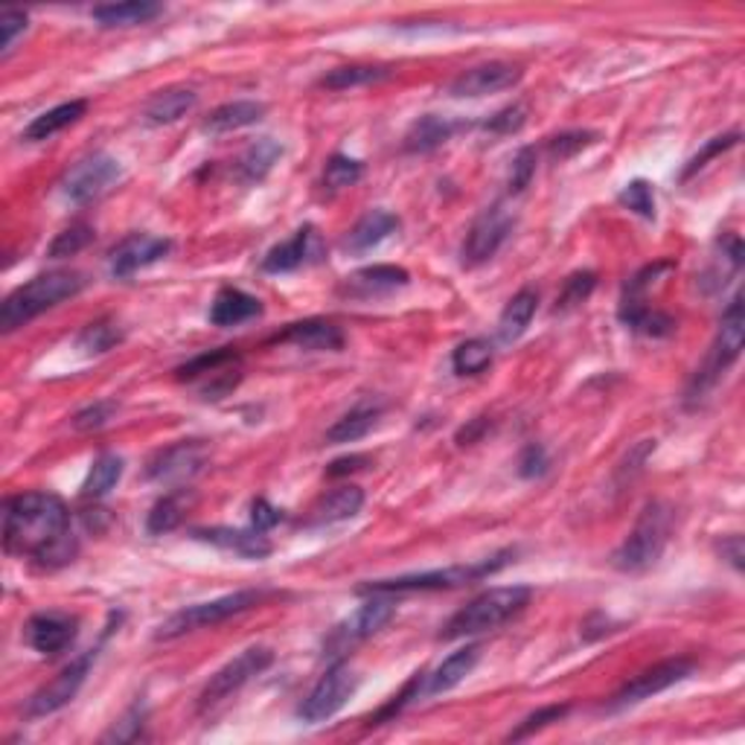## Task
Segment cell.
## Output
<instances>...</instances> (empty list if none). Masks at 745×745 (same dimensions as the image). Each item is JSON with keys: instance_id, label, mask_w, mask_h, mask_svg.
Here are the masks:
<instances>
[{"instance_id": "cell-43", "label": "cell", "mask_w": 745, "mask_h": 745, "mask_svg": "<svg viewBox=\"0 0 745 745\" xmlns=\"http://www.w3.org/2000/svg\"><path fill=\"white\" fill-rule=\"evenodd\" d=\"M597 286V274L594 272H577L565 280L559 298H556L554 312H571L577 310L580 303H585L591 298V291Z\"/></svg>"}, {"instance_id": "cell-4", "label": "cell", "mask_w": 745, "mask_h": 745, "mask_svg": "<svg viewBox=\"0 0 745 745\" xmlns=\"http://www.w3.org/2000/svg\"><path fill=\"white\" fill-rule=\"evenodd\" d=\"M673 530V507L667 501H649L623 545L611 554V565L623 573H641L661 559Z\"/></svg>"}, {"instance_id": "cell-23", "label": "cell", "mask_w": 745, "mask_h": 745, "mask_svg": "<svg viewBox=\"0 0 745 745\" xmlns=\"http://www.w3.org/2000/svg\"><path fill=\"white\" fill-rule=\"evenodd\" d=\"M277 341L301 346V350H312V353H336V350L344 346V332L332 320L310 318L301 320V324H291L286 332L277 336Z\"/></svg>"}, {"instance_id": "cell-32", "label": "cell", "mask_w": 745, "mask_h": 745, "mask_svg": "<svg viewBox=\"0 0 745 745\" xmlns=\"http://www.w3.org/2000/svg\"><path fill=\"white\" fill-rule=\"evenodd\" d=\"M282 157V146L274 137H260L248 146L242 157H239L237 173L245 184H260L265 175L272 173L274 164Z\"/></svg>"}, {"instance_id": "cell-51", "label": "cell", "mask_w": 745, "mask_h": 745, "mask_svg": "<svg viewBox=\"0 0 745 745\" xmlns=\"http://www.w3.org/2000/svg\"><path fill=\"white\" fill-rule=\"evenodd\" d=\"M24 29H27V12H18V10L3 12V15H0V50H3V53H10L12 45H15V38H18Z\"/></svg>"}, {"instance_id": "cell-16", "label": "cell", "mask_w": 745, "mask_h": 745, "mask_svg": "<svg viewBox=\"0 0 745 745\" xmlns=\"http://www.w3.org/2000/svg\"><path fill=\"white\" fill-rule=\"evenodd\" d=\"M93 658H97V649L79 655V658H73L62 673L55 675L53 682H47L45 687H38V691L33 693V699L27 702V717H50L55 710H62L67 702H73V696L79 693V687H83L85 679H88V670H91Z\"/></svg>"}, {"instance_id": "cell-37", "label": "cell", "mask_w": 745, "mask_h": 745, "mask_svg": "<svg viewBox=\"0 0 745 745\" xmlns=\"http://www.w3.org/2000/svg\"><path fill=\"white\" fill-rule=\"evenodd\" d=\"M119 478H123V457L105 452V455H100L93 460L91 472H88V478H85L83 483V495L93 501L105 498V495L117 487Z\"/></svg>"}, {"instance_id": "cell-55", "label": "cell", "mask_w": 745, "mask_h": 745, "mask_svg": "<svg viewBox=\"0 0 745 745\" xmlns=\"http://www.w3.org/2000/svg\"><path fill=\"white\" fill-rule=\"evenodd\" d=\"M655 452V440H641V443L635 445V449H629V455H627V460L620 464V469H618V475L620 478H632L635 472H641L644 469V464H646V457L653 455Z\"/></svg>"}, {"instance_id": "cell-3", "label": "cell", "mask_w": 745, "mask_h": 745, "mask_svg": "<svg viewBox=\"0 0 745 745\" xmlns=\"http://www.w3.org/2000/svg\"><path fill=\"white\" fill-rule=\"evenodd\" d=\"M530 597H533V591L528 585H501V589L483 591L472 603H466L457 615H452L440 637L443 641H457V637L492 632V629L504 627L507 620L528 609Z\"/></svg>"}, {"instance_id": "cell-31", "label": "cell", "mask_w": 745, "mask_h": 745, "mask_svg": "<svg viewBox=\"0 0 745 745\" xmlns=\"http://www.w3.org/2000/svg\"><path fill=\"white\" fill-rule=\"evenodd\" d=\"M195 100L199 97L190 88H166L149 100L143 114L152 126H169V123H178L184 114H190L195 109Z\"/></svg>"}, {"instance_id": "cell-2", "label": "cell", "mask_w": 745, "mask_h": 745, "mask_svg": "<svg viewBox=\"0 0 745 745\" xmlns=\"http://www.w3.org/2000/svg\"><path fill=\"white\" fill-rule=\"evenodd\" d=\"M85 289V274L79 272H50L38 274L36 280L24 282L3 301L0 310V329L15 332L27 327L29 320L38 318L41 312L53 310L67 298H76Z\"/></svg>"}, {"instance_id": "cell-30", "label": "cell", "mask_w": 745, "mask_h": 745, "mask_svg": "<svg viewBox=\"0 0 745 745\" xmlns=\"http://www.w3.org/2000/svg\"><path fill=\"white\" fill-rule=\"evenodd\" d=\"M85 111H88V102L85 100L62 102V105H55V109L38 114V117L27 126L24 137L33 140V143H38V140H50V137H55L67 126H73V123H79V119L85 117Z\"/></svg>"}, {"instance_id": "cell-21", "label": "cell", "mask_w": 745, "mask_h": 745, "mask_svg": "<svg viewBox=\"0 0 745 745\" xmlns=\"http://www.w3.org/2000/svg\"><path fill=\"white\" fill-rule=\"evenodd\" d=\"M411 282V274L400 265H370V268H362V272L350 274L341 286L344 294L350 298H358V301H367V298H379V294H388V291L405 289Z\"/></svg>"}, {"instance_id": "cell-28", "label": "cell", "mask_w": 745, "mask_h": 745, "mask_svg": "<svg viewBox=\"0 0 745 745\" xmlns=\"http://www.w3.org/2000/svg\"><path fill=\"white\" fill-rule=\"evenodd\" d=\"M265 117V105L254 100H237L218 105L207 119H204V131L207 135H228V131H239L260 123Z\"/></svg>"}, {"instance_id": "cell-52", "label": "cell", "mask_w": 745, "mask_h": 745, "mask_svg": "<svg viewBox=\"0 0 745 745\" xmlns=\"http://www.w3.org/2000/svg\"><path fill=\"white\" fill-rule=\"evenodd\" d=\"M736 140H740V131H731V135H725V137H714L705 149H702L699 155L693 157L691 161V166L684 169V178H691L693 173H699L702 166H708V161L710 157H717L719 152H725V149H731V146H736Z\"/></svg>"}, {"instance_id": "cell-58", "label": "cell", "mask_w": 745, "mask_h": 745, "mask_svg": "<svg viewBox=\"0 0 745 745\" xmlns=\"http://www.w3.org/2000/svg\"><path fill=\"white\" fill-rule=\"evenodd\" d=\"M719 551H722V559H728V563L734 565L736 571H743V536L722 539Z\"/></svg>"}, {"instance_id": "cell-47", "label": "cell", "mask_w": 745, "mask_h": 745, "mask_svg": "<svg viewBox=\"0 0 745 745\" xmlns=\"http://www.w3.org/2000/svg\"><path fill=\"white\" fill-rule=\"evenodd\" d=\"M114 414H117V402L114 400L93 402V405H88V408H83L73 417V428H79V431H100L102 426H109V419Z\"/></svg>"}, {"instance_id": "cell-53", "label": "cell", "mask_w": 745, "mask_h": 745, "mask_svg": "<svg viewBox=\"0 0 745 745\" xmlns=\"http://www.w3.org/2000/svg\"><path fill=\"white\" fill-rule=\"evenodd\" d=\"M140 728H143V714L140 710H131L126 717L119 719L117 725L111 728L109 734L102 736V743H128V740H137L140 736Z\"/></svg>"}, {"instance_id": "cell-9", "label": "cell", "mask_w": 745, "mask_h": 745, "mask_svg": "<svg viewBox=\"0 0 745 745\" xmlns=\"http://www.w3.org/2000/svg\"><path fill=\"white\" fill-rule=\"evenodd\" d=\"M274 664V653L268 646H248L237 658H230L222 670L210 675V682L204 684V691L199 696V708L207 710L218 702H225L228 696H233L237 691H242L251 679H256L260 673H265Z\"/></svg>"}, {"instance_id": "cell-33", "label": "cell", "mask_w": 745, "mask_h": 745, "mask_svg": "<svg viewBox=\"0 0 745 745\" xmlns=\"http://www.w3.org/2000/svg\"><path fill=\"white\" fill-rule=\"evenodd\" d=\"M455 123H449V119L437 117V114H426V117H419L408 128L402 146H405V152H411V155H426V152H434L437 146H443L449 137L455 135Z\"/></svg>"}, {"instance_id": "cell-10", "label": "cell", "mask_w": 745, "mask_h": 745, "mask_svg": "<svg viewBox=\"0 0 745 745\" xmlns=\"http://www.w3.org/2000/svg\"><path fill=\"white\" fill-rule=\"evenodd\" d=\"M396 615V603L391 601V594H367V601L358 606V609L350 615L346 620H341L332 635L327 637V655L338 658L344 655L346 649H353L355 644H362L370 635H376L384 623H391V618Z\"/></svg>"}, {"instance_id": "cell-29", "label": "cell", "mask_w": 745, "mask_h": 745, "mask_svg": "<svg viewBox=\"0 0 745 745\" xmlns=\"http://www.w3.org/2000/svg\"><path fill=\"white\" fill-rule=\"evenodd\" d=\"M539 306V291L536 289H521L518 294L509 298L498 318V338L504 344H513L516 338L525 336V329L530 327V320L536 315Z\"/></svg>"}, {"instance_id": "cell-19", "label": "cell", "mask_w": 745, "mask_h": 745, "mask_svg": "<svg viewBox=\"0 0 745 745\" xmlns=\"http://www.w3.org/2000/svg\"><path fill=\"white\" fill-rule=\"evenodd\" d=\"M76 629H79V620L71 615L45 611V615H33L27 620L24 637L38 655H59L76 641Z\"/></svg>"}, {"instance_id": "cell-14", "label": "cell", "mask_w": 745, "mask_h": 745, "mask_svg": "<svg viewBox=\"0 0 745 745\" xmlns=\"http://www.w3.org/2000/svg\"><path fill=\"white\" fill-rule=\"evenodd\" d=\"M693 673V661L691 658H667V661L655 664L644 673H637L635 679H629L623 687H620L615 696H611L609 708H629V705H637V702L653 699L658 693H664L667 687L684 682L687 675Z\"/></svg>"}, {"instance_id": "cell-44", "label": "cell", "mask_w": 745, "mask_h": 745, "mask_svg": "<svg viewBox=\"0 0 745 745\" xmlns=\"http://www.w3.org/2000/svg\"><path fill=\"white\" fill-rule=\"evenodd\" d=\"M601 140V135L597 131H589V128H577V131H563V135H556L551 143H547V155L554 157V161H571L573 155H580L582 149H589L591 143H597Z\"/></svg>"}, {"instance_id": "cell-8", "label": "cell", "mask_w": 745, "mask_h": 745, "mask_svg": "<svg viewBox=\"0 0 745 745\" xmlns=\"http://www.w3.org/2000/svg\"><path fill=\"white\" fill-rule=\"evenodd\" d=\"M175 379L178 382H201L204 400H222L242 379V358L233 346H222V350L204 353L178 367Z\"/></svg>"}, {"instance_id": "cell-45", "label": "cell", "mask_w": 745, "mask_h": 745, "mask_svg": "<svg viewBox=\"0 0 745 745\" xmlns=\"http://www.w3.org/2000/svg\"><path fill=\"white\" fill-rule=\"evenodd\" d=\"M618 201L627 210L637 213V216L655 218V190H653V184L644 181V178H635V181H629L627 187L620 190Z\"/></svg>"}, {"instance_id": "cell-42", "label": "cell", "mask_w": 745, "mask_h": 745, "mask_svg": "<svg viewBox=\"0 0 745 745\" xmlns=\"http://www.w3.org/2000/svg\"><path fill=\"white\" fill-rule=\"evenodd\" d=\"M362 175H364L362 161H355V157H346V155H332L327 161V166H324V187H327L329 192L346 190V187H353Z\"/></svg>"}, {"instance_id": "cell-22", "label": "cell", "mask_w": 745, "mask_h": 745, "mask_svg": "<svg viewBox=\"0 0 745 745\" xmlns=\"http://www.w3.org/2000/svg\"><path fill=\"white\" fill-rule=\"evenodd\" d=\"M192 536L216 545L222 551L242 556V559H265L272 554V542L265 539L263 530H233V528H199L192 530Z\"/></svg>"}, {"instance_id": "cell-18", "label": "cell", "mask_w": 745, "mask_h": 745, "mask_svg": "<svg viewBox=\"0 0 745 745\" xmlns=\"http://www.w3.org/2000/svg\"><path fill=\"white\" fill-rule=\"evenodd\" d=\"M173 251V242L164 237H149V233H131L111 251V274L126 280L140 268L155 265Z\"/></svg>"}, {"instance_id": "cell-20", "label": "cell", "mask_w": 745, "mask_h": 745, "mask_svg": "<svg viewBox=\"0 0 745 745\" xmlns=\"http://www.w3.org/2000/svg\"><path fill=\"white\" fill-rule=\"evenodd\" d=\"M320 254H324V245H320L318 230L312 228V225H306V228L298 230L289 242L274 245L272 251L263 256V272H268V274L294 272V268H301V265L320 260Z\"/></svg>"}, {"instance_id": "cell-26", "label": "cell", "mask_w": 745, "mask_h": 745, "mask_svg": "<svg viewBox=\"0 0 745 745\" xmlns=\"http://www.w3.org/2000/svg\"><path fill=\"white\" fill-rule=\"evenodd\" d=\"M478 661H481V646L478 644H469L464 646V649L452 653L440 667H437L434 673L426 675V693L428 696H440V693L455 691L457 684L464 682L466 675L478 667Z\"/></svg>"}, {"instance_id": "cell-39", "label": "cell", "mask_w": 745, "mask_h": 745, "mask_svg": "<svg viewBox=\"0 0 745 745\" xmlns=\"http://www.w3.org/2000/svg\"><path fill=\"white\" fill-rule=\"evenodd\" d=\"M119 341H123V329H119V324H114L111 318H100L93 320V324H88V327L79 332L76 346H79L85 355H102L109 353V350H114Z\"/></svg>"}, {"instance_id": "cell-48", "label": "cell", "mask_w": 745, "mask_h": 745, "mask_svg": "<svg viewBox=\"0 0 745 745\" xmlns=\"http://www.w3.org/2000/svg\"><path fill=\"white\" fill-rule=\"evenodd\" d=\"M525 119H528V111H525V105H507V109H501L498 114H492L487 123H483V128L487 131H492V135H513V131H518V128L525 126Z\"/></svg>"}, {"instance_id": "cell-15", "label": "cell", "mask_w": 745, "mask_h": 745, "mask_svg": "<svg viewBox=\"0 0 745 745\" xmlns=\"http://www.w3.org/2000/svg\"><path fill=\"white\" fill-rule=\"evenodd\" d=\"M207 464V449L199 440H181V443L161 449L149 464H146V478L166 487H181L192 481Z\"/></svg>"}, {"instance_id": "cell-46", "label": "cell", "mask_w": 745, "mask_h": 745, "mask_svg": "<svg viewBox=\"0 0 745 745\" xmlns=\"http://www.w3.org/2000/svg\"><path fill=\"white\" fill-rule=\"evenodd\" d=\"M568 710H571V705L565 702V705H547V708H539L536 714H530L521 725L509 734V740H528V736H533L536 731H542V728L554 725V722H559V719L568 717Z\"/></svg>"}, {"instance_id": "cell-13", "label": "cell", "mask_w": 745, "mask_h": 745, "mask_svg": "<svg viewBox=\"0 0 745 745\" xmlns=\"http://www.w3.org/2000/svg\"><path fill=\"white\" fill-rule=\"evenodd\" d=\"M513 225H516V218L504 204H492V207L483 210L481 216L475 218L469 233H466L464 251H460L466 268L490 263L492 256L498 254V248L507 242Z\"/></svg>"}, {"instance_id": "cell-49", "label": "cell", "mask_w": 745, "mask_h": 745, "mask_svg": "<svg viewBox=\"0 0 745 745\" xmlns=\"http://www.w3.org/2000/svg\"><path fill=\"white\" fill-rule=\"evenodd\" d=\"M536 175V149L525 146L516 157H513V173H509V192H521Z\"/></svg>"}, {"instance_id": "cell-27", "label": "cell", "mask_w": 745, "mask_h": 745, "mask_svg": "<svg viewBox=\"0 0 745 745\" xmlns=\"http://www.w3.org/2000/svg\"><path fill=\"white\" fill-rule=\"evenodd\" d=\"M400 230V218L388 213V210H370L367 216H362L355 222V228L350 230L346 237V248L362 254V251H370V248L382 245L384 239Z\"/></svg>"}, {"instance_id": "cell-56", "label": "cell", "mask_w": 745, "mask_h": 745, "mask_svg": "<svg viewBox=\"0 0 745 745\" xmlns=\"http://www.w3.org/2000/svg\"><path fill=\"white\" fill-rule=\"evenodd\" d=\"M370 464V457L367 455H350V457H338V460H332L327 469L329 478H341V475H353V472H362L364 466Z\"/></svg>"}, {"instance_id": "cell-5", "label": "cell", "mask_w": 745, "mask_h": 745, "mask_svg": "<svg viewBox=\"0 0 745 745\" xmlns=\"http://www.w3.org/2000/svg\"><path fill=\"white\" fill-rule=\"evenodd\" d=\"M507 554L492 556V559H483V563L475 565H452V568H437V571H422V573H402V577H391V580H370L364 582L358 594H411V591H449L460 589V585H469V582H478L483 577H490L498 568L507 565Z\"/></svg>"}, {"instance_id": "cell-25", "label": "cell", "mask_w": 745, "mask_h": 745, "mask_svg": "<svg viewBox=\"0 0 745 745\" xmlns=\"http://www.w3.org/2000/svg\"><path fill=\"white\" fill-rule=\"evenodd\" d=\"M263 315V303L242 289H222L210 303V324L213 327H239L245 320Z\"/></svg>"}, {"instance_id": "cell-17", "label": "cell", "mask_w": 745, "mask_h": 745, "mask_svg": "<svg viewBox=\"0 0 745 745\" xmlns=\"http://www.w3.org/2000/svg\"><path fill=\"white\" fill-rule=\"evenodd\" d=\"M518 83H521V67L509 62H490L460 73L455 83L449 85V93L457 97V100H478V97H487V93L509 91Z\"/></svg>"}, {"instance_id": "cell-40", "label": "cell", "mask_w": 745, "mask_h": 745, "mask_svg": "<svg viewBox=\"0 0 745 745\" xmlns=\"http://www.w3.org/2000/svg\"><path fill=\"white\" fill-rule=\"evenodd\" d=\"M184 521V492H173V495H164L157 501L155 507L149 509V518H146V530L152 536H164L169 530H175Z\"/></svg>"}, {"instance_id": "cell-41", "label": "cell", "mask_w": 745, "mask_h": 745, "mask_svg": "<svg viewBox=\"0 0 745 745\" xmlns=\"http://www.w3.org/2000/svg\"><path fill=\"white\" fill-rule=\"evenodd\" d=\"M91 242H93L91 225H85V222H76V225H71L67 230H62V233H59L53 242H50V248H47V256H50V260L76 256L79 251H85V248L91 245Z\"/></svg>"}, {"instance_id": "cell-50", "label": "cell", "mask_w": 745, "mask_h": 745, "mask_svg": "<svg viewBox=\"0 0 745 745\" xmlns=\"http://www.w3.org/2000/svg\"><path fill=\"white\" fill-rule=\"evenodd\" d=\"M547 466H551V460H547L545 445H525V452L518 457V475H521V478H542V475L547 472Z\"/></svg>"}, {"instance_id": "cell-38", "label": "cell", "mask_w": 745, "mask_h": 745, "mask_svg": "<svg viewBox=\"0 0 745 745\" xmlns=\"http://www.w3.org/2000/svg\"><path fill=\"white\" fill-rule=\"evenodd\" d=\"M492 358H495V350H492L490 341L469 338L464 344H457V350L452 353V367H455L457 376H478L490 367Z\"/></svg>"}, {"instance_id": "cell-36", "label": "cell", "mask_w": 745, "mask_h": 745, "mask_svg": "<svg viewBox=\"0 0 745 745\" xmlns=\"http://www.w3.org/2000/svg\"><path fill=\"white\" fill-rule=\"evenodd\" d=\"M388 76H391V71H388V67H379V64H346V67L329 71L327 76L320 79V88L346 91V88H358V85L382 83Z\"/></svg>"}, {"instance_id": "cell-35", "label": "cell", "mask_w": 745, "mask_h": 745, "mask_svg": "<svg viewBox=\"0 0 745 745\" xmlns=\"http://www.w3.org/2000/svg\"><path fill=\"white\" fill-rule=\"evenodd\" d=\"M379 417H382V405H358L329 428L327 440L329 443H355V440L370 434Z\"/></svg>"}, {"instance_id": "cell-7", "label": "cell", "mask_w": 745, "mask_h": 745, "mask_svg": "<svg viewBox=\"0 0 745 745\" xmlns=\"http://www.w3.org/2000/svg\"><path fill=\"white\" fill-rule=\"evenodd\" d=\"M743 344H745V306H743V294H736L734 301L728 303L725 315H722V324H719L717 341H714V346H710L708 362H705V367L696 370V376H693L687 396H691V400L705 396V393L717 384L719 376H722V372H725L736 358H740Z\"/></svg>"}, {"instance_id": "cell-11", "label": "cell", "mask_w": 745, "mask_h": 745, "mask_svg": "<svg viewBox=\"0 0 745 745\" xmlns=\"http://www.w3.org/2000/svg\"><path fill=\"white\" fill-rule=\"evenodd\" d=\"M358 691V675L346 661H336L329 667L327 673L320 675L318 684L312 687L310 696L301 702L298 708V717L303 722H327L344 708L346 702L353 699V693Z\"/></svg>"}, {"instance_id": "cell-6", "label": "cell", "mask_w": 745, "mask_h": 745, "mask_svg": "<svg viewBox=\"0 0 745 745\" xmlns=\"http://www.w3.org/2000/svg\"><path fill=\"white\" fill-rule=\"evenodd\" d=\"M268 597V591L260 589H245L233 591V594H225V597H216V601L195 603V606H187V609L175 611L173 618H166L161 627H157L155 637L157 641H175V637L187 635V632H195V629L216 627V623H225L233 615H242V611L254 609L260 603Z\"/></svg>"}, {"instance_id": "cell-1", "label": "cell", "mask_w": 745, "mask_h": 745, "mask_svg": "<svg viewBox=\"0 0 745 745\" xmlns=\"http://www.w3.org/2000/svg\"><path fill=\"white\" fill-rule=\"evenodd\" d=\"M3 547L41 568H62L76 556L71 513L53 492H21L3 504Z\"/></svg>"}, {"instance_id": "cell-54", "label": "cell", "mask_w": 745, "mask_h": 745, "mask_svg": "<svg viewBox=\"0 0 745 745\" xmlns=\"http://www.w3.org/2000/svg\"><path fill=\"white\" fill-rule=\"evenodd\" d=\"M282 521V509H277L274 504H268L265 498H256L254 504H251V525H254V530H272L277 528Z\"/></svg>"}, {"instance_id": "cell-12", "label": "cell", "mask_w": 745, "mask_h": 745, "mask_svg": "<svg viewBox=\"0 0 745 745\" xmlns=\"http://www.w3.org/2000/svg\"><path fill=\"white\" fill-rule=\"evenodd\" d=\"M119 161L117 157L97 152V155L83 157L79 164L71 166L64 175L62 190L73 204H88V201L100 199L102 192H109L119 181Z\"/></svg>"}, {"instance_id": "cell-57", "label": "cell", "mask_w": 745, "mask_h": 745, "mask_svg": "<svg viewBox=\"0 0 745 745\" xmlns=\"http://www.w3.org/2000/svg\"><path fill=\"white\" fill-rule=\"evenodd\" d=\"M490 431V419L487 417H478V419H472L469 426H464L460 431H457V443L460 445H472V443H478L483 434Z\"/></svg>"}, {"instance_id": "cell-34", "label": "cell", "mask_w": 745, "mask_h": 745, "mask_svg": "<svg viewBox=\"0 0 745 745\" xmlns=\"http://www.w3.org/2000/svg\"><path fill=\"white\" fill-rule=\"evenodd\" d=\"M157 3H146V0H128V3H109V7H97L91 12L93 21H100L102 27H137V24H149L161 15Z\"/></svg>"}, {"instance_id": "cell-24", "label": "cell", "mask_w": 745, "mask_h": 745, "mask_svg": "<svg viewBox=\"0 0 745 745\" xmlns=\"http://www.w3.org/2000/svg\"><path fill=\"white\" fill-rule=\"evenodd\" d=\"M364 507V492L353 483H344L338 490L327 492L324 498L315 501V507L310 509V528H327V525H338L346 518L358 516Z\"/></svg>"}]
</instances>
